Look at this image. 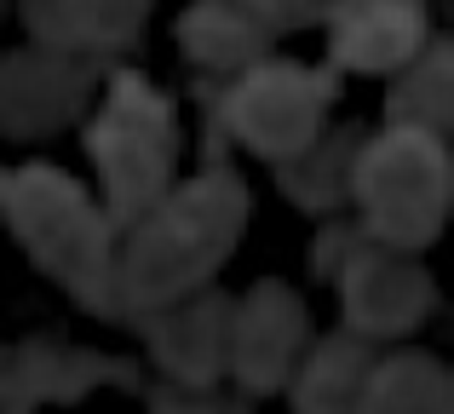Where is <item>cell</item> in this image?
<instances>
[{"mask_svg": "<svg viewBox=\"0 0 454 414\" xmlns=\"http://www.w3.org/2000/svg\"><path fill=\"white\" fill-rule=\"evenodd\" d=\"M443 150L420 127L374 138L356 161V196L368 202V224L391 242H426L443 213Z\"/></svg>", "mask_w": 454, "mask_h": 414, "instance_id": "6da1fadb", "label": "cell"}, {"mask_svg": "<svg viewBox=\"0 0 454 414\" xmlns=\"http://www.w3.org/2000/svg\"><path fill=\"white\" fill-rule=\"evenodd\" d=\"M236 219H242V191L231 179L190 184L161 219H150L138 230V254H133L138 293H173L190 277H201L213 265V254L231 242Z\"/></svg>", "mask_w": 454, "mask_h": 414, "instance_id": "7a4b0ae2", "label": "cell"}, {"mask_svg": "<svg viewBox=\"0 0 454 414\" xmlns=\"http://www.w3.org/2000/svg\"><path fill=\"white\" fill-rule=\"evenodd\" d=\"M12 219H18L23 242L41 254V265L52 277H64L69 288H98L104 270V224L92 219V207L81 202V191L58 173H18L12 184Z\"/></svg>", "mask_w": 454, "mask_h": 414, "instance_id": "3957f363", "label": "cell"}, {"mask_svg": "<svg viewBox=\"0 0 454 414\" xmlns=\"http://www.w3.org/2000/svg\"><path fill=\"white\" fill-rule=\"evenodd\" d=\"M92 150H98V161H104L115 213H138L167 184V156H173L167 104L155 98V92H145L138 81L121 75L104 121L92 127Z\"/></svg>", "mask_w": 454, "mask_h": 414, "instance_id": "277c9868", "label": "cell"}, {"mask_svg": "<svg viewBox=\"0 0 454 414\" xmlns=\"http://www.w3.org/2000/svg\"><path fill=\"white\" fill-rule=\"evenodd\" d=\"M333 98V81H317L310 69L277 64V69H254L242 87L231 92V121L265 156H294L317 138L322 127V104Z\"/></svg>", "mask_w": 454, "mask_h": 414, "instance_id": "5b68a950", "label": "cell"}, {"mask_svg": "<svg viewBox=\"0 0 454 414\" xmlns=\"http://www.w3.org/2000/svg\"><path fill=\"white\" fill-rule=\"evenodd\" d=\"M420 46V6L414 0H351L333 29L340 64L363 69H391Z\"/></svg>", "mask_w": 454, "mask_h": 414, "instance_id": "8992f818", "label": "cell"}, {"mask_svg": "<svg viewBox=\"0 0 454 414\" xmlns=\"http://www.w3.org/2000/svg\"><path fill=\"white\" fill-rule=\"evenodd\" d=\"M345 293H351L356 323L391 334V328H403V323L420 316V305H426L432 288H426L420 265H409V259H397V254H356Z\"/></svg>", "mask_w": 454, "mask_h": 414, "instance_id": "52a82bcc", "label": "cell"}, {"mask_svg": "<svg viewBox=\"0 0 454 414\" xmlns=\"http://www.w3.org/2000/svg\"><path fill=\"white\" fill-rule=\"evenodd\" d=\"M294 340H300V305H294V293L259 288L247 300L242 323H236V363H242V374L254 386H265L288 369Z\"/></svg>", "mask_w": 454, "mask_h": 414, "instance_id": "ba28073f", "label": "cell"}, {"mask_svg": "<svg viewBox=\"0 0 454 414\" xmlns=\"http://www.w3.org/2000/svg\"><path fill=\"white\" fill-rule=\"evenodd\" d=\"M145 0H29L35 35H46L52 46H115L133 35Z\"/></svg>", "mask_w": 454, "mask_h": 414, "instance_id": "9c48e42d", "label": "cell"}, {"mask_svg": "<svg viewBox=\"0 0 454 414\" xmlns=\"http://www.w3.org/2000/svg\"><path fill=\"white\" fill-rule=\"evenodd\" d=\"M69 104H75V81L58 58H12L0 75V115L12 133L52 127V115H64Z\"/></svg>", "mask_w": 454, "mask_h": 414, "instance_id": "30bf717a", "label": "cell"}, {"mask_svg": "<svg viewBox=\"0 0 454 414\" xmlns=\"http://www.w3.org/2000/svg\"><path fill=\"white\" fill-rule=\"evenodd\" d=\"M184 46L201 58V64H242V58L259 52V23H247L242 12L224 6V0H207V6L190 12Z\"/></svg>", "mask_w": 454, "mask_h": 414, "instance_id": "8fae6325", "label": "cell"}, {"mask_svg": "<svg viewBox=\"0 0 454 414\" xmlns=\"http://www.w3.org/2000/svg\"><path fill=\"white\" fill-rule=\"evenodd\" d=\"M443 75H449V58L437 52L432 69H420V81H414V98H409V92H397V115H409L403 127H437V121H443V110H449V104H443L449 81Z\"/></svg>", "mask_w": 454, "mask_h": 414, "instance_id": "7c38bea8", "label": "cell"}, {"mask_svg": "<svg viewBox=\"0 0 454 414\" xmlns=\"http://www.w3.org/2000/svg\"><path fill=\"white\" fill-rule=\"evenodd\" d=\"M259 12H265L270 23H294V18H310V12L322 6V0H254Z\"/></svg>", "mask_w": 454, "mask_h": 414, "instance_id": "4fadbf2b", "label": "cell"}]
</instances>
